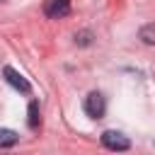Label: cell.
<instances>
[{
	"label": "cell",
	"instance_id": "7",
	"mask_svg": "<svg viewBox=\"0 0 155 155\" xmlns=\"http://www.w3.org/2000/svg\"><path fill=\"white\" fill-rule=\"evenodd\" d=\"M29 119H27V124H29V128L34 131V128H39V102H29Z\"/></svg>",
	"mask_w": 155,
	"mask_h": 155
},
{
	"label": "cell",
	"instance_id": "2",
	"mask_svg": "<svg viewBox=\"0 0 155 155\" xmlns=\"http://www.w3.org/2000/svg\"><path fill=\"white\" fill-rule=\"evenodd\" d=\"M2 75H5V80H7L15 90H19L22 94H29V92H31V85L27 82V78H24L19 70H15L12 65H5V68H2Z\"/></svg>",
	"mask_w": 155,
	"mask_h": 155
},
{
	"label": "cell",
	"instance_id": "4",
	"mask_svg": "<svg viewBox=\"0 0 155 155\" xmlns=\"http://www.w3.org/2000/svg\"><path fill=\"white\" fill-rule=\"evenodd\" d=\"M68 12H70V0H48V5H46V15L51 19L65 17Z\"/></svg>",
	"mask_w": 155,
	"mask_h": 155
},
{
	"label": "cell",
	"instance_id": "3",
	"mask_svg": "<svg viewBox=\"0 0 155 155\" xmlns=\"http://www.w3.org/2000/svg\"><path fill=\"white\" fill-rule=\"evenodd\" d=\"M102 145L109 148V150H128L131 140L124 133H119V131H104L102 133Z\"/></svg>",
	"mask_w": 155,
	"mask_h": 155
},
{
	"label": "cell",
	"instance_id": "5",
	"mask_svg": "<svg viewBox=\"0 0 155 155\" xmlns=\"http://www.w3.org/2000/svg\"><path fill=\"white\" fill-rule=\"evenodd\" d=\"M138 39H140L143 44L153 46V44H155V22H150V24H143V27H140V31H138Z\"/></svg>",
	"mask_w": 155,
	"mask_h": 155
},
{
	"label": "cell",
	"instance_id": "6",
	"mask_svg": "<svg viewBox=\"0 0 155 155\" xmlns=\"http://www.w3.org/2000/svg\"><path fill=\"white\" fill-rule=\"evenodd\" d=\"M17 133L12 131V128H0V148H12L15 143H17Z\"/></svg>",
	"mask_w": 155,
	"mask_h": 155
},
{
	"label": "cell",
	"instance_id": "1",
	"mask_svg": "<svg viewBox=\"0 0 155 155\" xmlns=\"http://www.w3.org/2000/svg\"><path fill=\"white\" fill-rule=\"evenodd\" d=\"M85 114L90 116V119H102L104 116V111H107V102H104V97L99 94V92H90L87 97H85Z\"/></svg>",
	"mask_w": 155,
	"mask_h": 155
},
{
	"label": "cell",
	"instance_id": "8",
	"mask_svg": "<svg viewBox=\"0 0 155 155\" xmlns=\"http://www.w3.org/2000/svg\"><path fill=\"white\" fill-rule=\"evenodd\" d=\"M75 41L82 44V46H87V44H90V31H80V34H75Z\"/></svg>",
	"mask_w": 155,
	"mask_h": 155
}]
</instances>
